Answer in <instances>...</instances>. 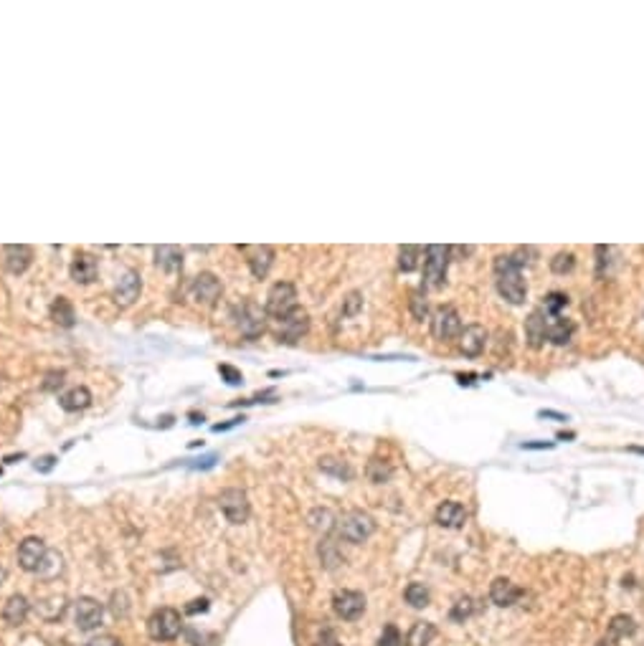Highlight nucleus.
Returning a JSON list of instances; mask_svg holds the SVG:
<instances>
[{
	"label": "nucleus",
	"instance_id": "nucleus-40",
	"mask_svg": "<svg viewBox=\"0 0 644 646\" xmlns=\"http://www.w3.org/2000/svg\"><path fill=\"white\" fill-rule=\"evenodd\" d=\"M378 646H403V636H401V631L396 629L394 624H388L386 629H383V633H380V639H378Z\"/></svg>",
	"mask_w": 644,
	"mask_h": 646
},
{
	"label": "nucleus",
	"instance_id": "nucleus-20",
	"mask_svg": "<svg viewBox=\"0 0 644 646\" xmlns=\"http://www.w3.org/2000/svg\"><path fill=\"white\" fill-rule=\"evenodd\" d=\"M522 591L517 588L510 578H495L489 585V599L492 603L500 605V608H508V605H515L520 601Z\"/></svg>",
	"mask_w": 644,
	"mask_h": 646
},
{
	"label": "nucleus",
	"instance_id": "nucleus-15",
	"mask_svg": "<svg viewBox=\"0 0 644 646\" xmlns=\"http://www.w3.org/2000/svg\"><path fill=\"white\" fill-rule=\"evenodd\" d=\"M140 292H143V277H140L135 269H129V272H124L122 277H120V281H117L115 302L120 307L135 304V302L140 300Z\"/></svg>",
	"mask_w": 644,
	"mask_h": 646
},
{
	"label": "nucleus",
	"instance_id": "nucleus-11",
	"mask_svg": "<svg viewBox=\"0 0 644 646\" xmlns=\"http://www.w3.org/2000/svg\"><path fill=\"white\" fill-rule=\"evenodd\" d=\"M431 332H434V337L441 342H452L459 337L461 320L455 307H439V309H436L434 317H431Z\"/></svg>",
	"mask_w": 644,
	"mask_h": 646
},
{
	"label": "nucleus",
	"instance_id": "nucleus-56",
	"mask_svg": "<svg viewBox=\"0 0 644 646\" xmlns=\"http://www.w3.org/2000/svg\"><path fill=\"white\" fill-rule=\"evenodd\" d=\"M190 418H193L190 423H201V421H203V416H198V413H190Z\"/></svg>",
	"mask_w": 644,
	"mask_h": 646
},
{
	"label": "nucleus",
	"instance_id": "nucleus-17",
	"mask_svg": "<svg viewBox=\"0 0 644 646\" xmlns=\"http://www.w3.org/2000/svg\"><path fill=\"white\" fill-rule=\"evenodd\" d=\"M3 258H6V269L10 274H23L34 261V249L26 244H8L3 249Z\"/></svg>",
	"mask_w": 644,
	"mask_h": 646
},
{
	"label": "nucleus",
	"instance_id": "nucleus-49",
	"mask_svg": "<svg viewBox=\"0 0 644 646\" xmlns=\"http://www.w3.org/2000/svg\"><path fill=\"white\" fill-rule=\"evenodd\" d=\"M54 464H56V456H43V459H38L34 467H36V471H43V474H46V471L54 469Z\"/></svg>",
	"mask_w": 644,
	"mask_h": 646
},
{
	"label": "nucleus",
	"instance_id": "nucleus-1",
	"mask_svg": "<svg viewBox=\"0 0 644 646\" xmlns=\"http://www.w3.org/2000/svg\"><path fill=\"white\" fill-rule=\"evenodd\" d=\"M495 284L497 292L505 302L513 307H520L528 297V286L522 279V269L515 264L513 256H497L495 258Z\"/></svg>",
	"mask_w": 644,
	"mask_h": 646
},
{
	"label": "nucleus",
	"instance_id": "nucleus-13",
	"mask_svg": "<svg viewBox=\"0 0 644 646\" xmlns=\"http://www.w3.org/2000/svg\"><path fill=\"white\" fill-rule=\"evenodd\" d=\"M190 292H193V300H196L198 304L213 307L218 300H221L224 286H221V281H218L216 274L203 272V274H198L196 277V281H193V286H190Z\"/></svg>",
	"mask_w": 644,
	"mask_h": 646
},
{
	"label": "nucleus",
	"instance_id": "nucleus-28",
	"mask_svg": "<svg viewBox=\"0 0 644 646\" xmlns=\"http://www.w3.org/2000/svg\"><path fill=\"white\" fill-rule=\"evenodd\" d=\"M317 552H320V560H322V568H327V571H335L340 563H345L338 543H333V540H322L320 548H317Z\"/></svg>",
	"mask_w": 644,
	"mask_h": 646
},
{
	"label": "nucleus",
	"instance_id": "nucleus-42",
	"mask_svg": "<svg viewBox=\"0 0 644 646\" xmlns=\"http://www.w3.org/2000/svg\"><path fill=\"white\" fill-rule=\"evenodd\" d=\"M218 373H221V378H224L229 386H241L244 383V375H241V370H236L234 365H218Z\"/></svg>",
	"mask_w": 644,
	"mask_h": 646
},
{
	"label": "nucleus",
	"instance_id": "nucleus-32",
	"mask_svg": "<svg viewBox=\"0 0 644 646\" xmlns=\"http://www.w3.org/2000/svg\"><path fill=\"white\" fill-rule=\"evenodd\" d=\"M403 599L414 608H424V605H429V588L424 583H408L406 591H403Z\"/></svg>",
	"mask_w": 644,
	"mask_h": 646
},
{
	"label": "nucleus",
	"instance_id": "nucleus-4",
	"mask_svg": "<svg viewBox=\"0 0 644 646\" xmlns=\"http://www.w3.org/2000/svg\"><path fill=\"white\" fill-rule=\"evenodd\" d=\"M424 286H441L447 279V266L452 256V246L431 244L424 251Z\"/></svg>",
	"mask_w": 644,
	"mask_h": 646
},
{
	"label": "nucleus",
	"instance_id": "nucleus-6",
	"mask_svg": "<svg viewBox=\"0 0 644 646\" xmlns=\"http://www.w3.org/2000/svg\"><path fill=\"white\" fill-rule=\"evenodd\" d=\"M218 507H221V512H224V517L231 524H244L246 520H249V512H251L249 497H246L244 490H238V487H229V490L221 492Z\"/></svg>",
	"mask_w": 644,
	"mask_h": 646
},
{
	"label": "nucleus",
	"instance_id": "nucleus-18",
	"mask_svg": "<svg viewBox=\"0 0 644 646\" xmlns=\"http://www.w3.org/2000/svg\"><path fill=\"white\" fill-rule=\"evenodd\" d=\"M548 325L550 322L545 320V312H543V309H536V312L525 320V340H528V345L533 347V350H541V347L545 345V340H548Z\"/></svg>",
	"mask_w": 644,
	"mask_h": 646
},
{
	"label": "nucleus",
	"instance_id": "nucleus-5",
	"mask_svg": "<svg viewBox=\"0 0 644 646\" xmlns=\"http://www.w3.org/2000/svg\"><path fill=\"white\" fill-rule=\"evenodd\" d=\"M294 309H297V289H294V284L292 281H277L266 294V314L282 320Z\"/></svg>",
	"mask_w": 644,
	"mask_h": 646
},
{
	"label": "nucleus",
	"instance_id": "nucleus-53",
	"mask_svg": "<svg viewBox=\"0 0 644 646\" xmlns=\"http://www.w3.org/2000/svg\"><path fill=\"white\" fill-rule=\"evenodd\" d=\"M543 418H556V421H568V416L563 413H556V411H541Z\"/></svg>",
	"mask_w": 644,
	"mask_h": 646
},
{
	"label": "nucleus",
	"instance_id": "nucleus-19",
	"mask_svg": "<svg viewBox=\"0 0 644 646\" xmlns=\"http://www.w3.org/2000/svg\"><path fill=\"white\" fill-rule=\"evenodd\" d=\"M96 272H99V264H96V258L87 251L76 254L74 261H71V269H69V274H71V279H74L76 284H92V281L96 279Z\"/></svg>",
	"mask_w": 644,
	"mask_h": 646
},
{
	"label": "nucleus",
	"instance_id": "nucleus-26",
	"mask_svg": "<svg viewBox=\"0 0 644 646\" xmlns=\"http://www.w3.org/2000/svg\"><path fill=\"white\" fill-rule=\"evenodd\" d=\"M51 320L62 327H74L76 325L74 304H71L66 297H56L54 304H51Z\"/></svg>",
	"mask_w": 644,
	"mask_h": 646
},
{
	"label": "nucleus",
	"instance_id": "nucleus-2",
	"mask_svg": "<svg viewBox=\"0 0 644 646\" xmlns=\"http://www.w3.org/2000/svg\"><path fill=\"white\" fill-rule=\"evenodd\" d=\"M338 532L345 543L360 545L375 532V520L363 510H350L338 520Z\"/></svg>",
	"mask_w": 644,
	"mask_h": 646
},
{
	"label": "nucleus",
	"instance_id": "nucleus-34",
	"mask_svg": "<svg viewBox=\"0 0 644 646\" xmlns=\"http://www.w3.org/2000/svg\"><path fill=\"white\" fill-rule=\"evenodd\" d=\"M566 307H568V294L550 292L548 297H545V302H543V312L548 314V317H558L561 309H566Z\"/></svg>",
	"mask_w": 644,
	"mask_h": 646
},
{
	"label": "nucleus",
	"instance_id": "nucleus-47",
	"mask_svg": "<svg viewBox=\"0 0 644 646\" xmlns=\"http://www.w3.org/2000/svg\"><path fill=\"white\" fill-rule=\"evenodd\" d=\"M203 611H208V599H196V601H190V603L185 605V613H190V616L203 613Z\"/></svg>",
	"mask_w": 644,
	"mask_h": 646
},
{
	"label": "nucleus",
	"instance_id": "nucleus-23",
	"mask_svg": "<svg viewBox=\"0 0 644 646\" xmlns=\"http://www.w3.org/2000/svg\"><path fill=\"white\" fill-rule=\"evenodd\" d=\"M155 264L168 274L180 272V266H183V251H180L178 246H157Z\"/></svg>",
	"mask_w": 644,
	"mask_h": 646
},
{
	"label": "nucleus",
	"instance_id": "nucleus-35",
	"mask_svg": "<svg viewBox=\"0 0 644 646\" xmlns=\"http://www.w3.org/2000/svg\"><path fill=\"white\" fill-rule=\"evenodd\" d=\"M573 266H576V256L571 251H561L550 258V272L553 274H568L573 272Z\"/></svg>",
	"mask_w": 644,
	"mask_h": 646
},
{
	"label": "nucleus",
	"instance_id": "nucleus-55",
	"mask_svg": "<svg viewBox=\"0 0 644 646\" xmlns=\"http://www.w3.org/2000/svg\"><path fill=\"white\" fill-rule=\"evenodd\" d=\"M6 580H8V571L3 568V565H0V585L6 583Z\"/></svg>",
	"mask_w": 644,
	"mask_h": 646
},
{
	"label": "nucleus",
	"instance_id": "nucleus-45",
	"mask_svg": "<svg viewBox=\"0 0 644 646\" xmlns=\"http://www.w3.org/2000/svg\"><path fill=\"white\" fill-rule=\"evenodd\" d=\"M315 646H343L338 641V636H335L333 629H322V633L317 636V641H315Z\"/></svg>",
	"mask_w": 644,
	"mask_h": 646
},
{
	"label": "nucleus",
	"instance_id": "nucleus-51",
	"mask_svg": "<svg viewBox=\"0 0 644 646\" xmlns=\"http://www.w3.org/2000/svg\"><path fill=\"white\" fill-rule=\"evenodd\" d=\"M87 646H120V641L115 636H99V639H92Z\"/></svg>",
	"mask_w": 644,
	"mask_h": 646
},
{
	"label": "nucleus",
	"instance_id": "nucleus-46",
	"mask_svg": "<svg viewBox=\"0 0 644 646\" xmlns=\"http://www.w3.org/2000/svg\"><path fill=\"white\" fill-rule=\"evenodd\" d=\"M216 459H218L216 454H210V456H203V459H193L188 467L190 469H210V467H216Z\"/></svg>",
	"mask_w": 644,
	"mask_h": 646
},
{
	"label": "nucleus",
	"instance_id": "nucleus-10",
	"mask_svg": "<svg viewBox=\"0 0 644 646\" xmlns=\"http://www.w3.org/2000/svg\"><path fill=\"white\" fill-rule=\"evenodd\" d=\"M46 558H48V548L41 538H26L18 545V565H21V571L38 575Z\"/></svg>",
	"mask_w": 644,
	"mask_h": 646
},
{
	"label": "nucleus",
	"instance_id": "nucleus-36",
	"mask_svg": "<svg viewBox=\"0 0 644 646\" xmlns=\"http://www.w3.org/2000/svg\"><path fill=\"white\" fill-rule=\"evenodd\" d=\"M320 469L325 471V474L338 476V479H350V469H348V464H343L340 459H333V456L320 459Z\"/></svg>",
	"mask_w": 644,
	"mask_h": 646
},
{
	"label": "nucleus",
	"instance_id": "nucleus-9",
	"mask_svg": "<svg viewBox=\"0 0 644 646\" xmlns=\"http://www.w3.org/2000/svg\"><path fill=\"white\" fill-rule=\"evenodd\" d=\"M333 611L343 621H358L366 613V596L350 588H343L333 596Z\"/></svg>",
	"mask_w": 644,
	"mask_h": 646
},
{
	"label": "nucleus",
	"instance_id": "nucleus-38",
	"mask_svg": "<svg viewBox=\"0 0 644 646\" xmlns=\"http://www.w3.org/2000/svg\"><path fill=\"white\" fill-rule=\"evenodd\" d=\"M408 304H411V314H414L416 320H427V317H429L427 297H424V292H421V289L411 294V302H408Z\"/></svg>",
	"mask_w": 644,
	"mask_h": 646
},
{
	"label": "nucleus",
	"instance_id": "nucleus-39",
	"mask_svg": "<svg viewBox=\"0 0 644 646\" xmlns=\"http://www.w3.org/2000/svg\"><path fill=\"white\" fill-rule=\"evenodd\" d=\"M472 611H475V603H472V599H459L455 605H452V621H467L469 616H472Z\"/></svg>",
	"mask_w": 644,
	"mask_h": 646
},
{
	"label": "nucleus",
	"instance_id": "nucleus-43",
	"mask_svg": "<svg viewBox=\"0 0 644 646\" xmlns=\"http://www.w3.org/2000/svg\"><path fill=\"white\" fill-rule=\"evenodd\" d=\"M59 571H62V558L54 555V552H48V558H46V563H43V568H41L38 575H43V578H54Z\"/></svg>",
	"mask_w": 644,
	"mask_h": 646
},
{
	"label": "nucleus",
	"instance_id": "nucleus-8",
	"mask_svg": "<svg viewBox=\"0 0 644 646\" xmlns=\"http://www.w3.org/2000/svg\"><path fill=\"white\" fill-rule=\"evenodd\" d=\"M104 621V605L92 596H82L74 603V624L79 631H96Z\"/></svg>",
	"mask_w": 644,
	"mask_h": 646
},
{
	"label": "nucleus",
	"instance_id": "nucleus-52",
	"mask_svg": "<svg viewBox=\"0 0 644 646\" xmlns=\"http://www.w3.org/2000/svg\"><path fill=\"white\" fill-rule=\"evenodd\" d=\"M550 446H553V443H548V441L545 443L543 441H525L522 443V449H550Z\"/></svg>",
	"mask_w": 644,
	"mask_h": 646
},
{
	"label": "nucleus",
	"instance_id": "nucleus-30",
	"mask_svg": "<svg viewBox=\"0 0 644 646\" xmlns=\"http://www.w3.org/2000/svg\"><path fill=\"white\" fill-rule=\"evenodd\" d=\"M307 522H310L312 530L330 532L335 524H338V520H335V515L330 510H322V507H317V510H312L310 515H307Z\"/></svg>",
	"mask_w": 644,
	"mask_h": 646
},
{
	"label": "nucleus",
	"instance_id": "nucleus-12",
	"mask_svg": "<svg viewBox=\"0 0 644 646\" xmlns=\"http://www.w3.org/2000/svg\"><path fill=\"white\" fill-rule=\"evenodd\" d=\"M307 330H310V314L305 312V309H294V312H289L287 317H282L279 320V332H277V337L282 342H297V340H302L307 335Z\"/></svg>",
	"mask_w": 644,
	"mask_h": 646
},
{
	"label": "nucleus",
	"instance_id": "nucleus-54",
	"mask_svg": "<svg viewBox=\"0 0 644 646\" xmlns=\"http://www.w3.org/2000/svg\"><path fill=\"white\" fill-rule=\"evenodd\" d=\"M475 378H477V375H472V373H469V375H459V383H461V386H464V383L469 386V383L475 381Z\"/></svg>",
	"mask_w": 644,
	"mask_h": 646
},
{
	"label": "nucleus",
	"instance_id": "nucleus-3",
	"mask_svg": "<svg viewBox=\"0 0 644 646\" xmlns=\"http://www.w3.org/2000/svg\"><path fill=\"white\" fill-rule=\"evenodd\" d=\"M148 633L152 641H176L183 633V619L176 608H157L148 621Z\"/></svg>",
	"mask_w": 644,
	"mask_h": 646
},
{
	"label": "nucleus",
	"instance_id": "nucleus-22",
	"mask_svg": "<svg viewBox=\"0 0 644 646\" xmlns=\"http://www.w3.org/2000/svg\"><path fill=\"white\" fill-rule=\"evenodd\" d=\"M436 522L441 527H447V530H457V527H461V524L467 522V510L459 502H452V499L441 502L436 507Z\"/></svg>",
	"mask_w": 644,
	"mask_h": 646
},
{
	"label": "nucleus",
	"instance_id": "nucleus-50",
	"mask_svg": "<svg viewBox=\"0 0 644 646\" xmlns=\"http://www.w3.org/2000/svg\"><path fill=\"white\" fill-rule=\"evenodd\" d=\"M238 423H244V416H238V418H231V421H226V423H216V426H213V431H216V434H221V431L234 429V426H238Z\"/></svg>",
	"mask_w": 644,
	"mask_h": 646
},
{
	"label": "nucleus",
	"instance_id": "nucleus-24",
	"mask_svg": "<svg viewBox=\"0 0 644 646\" xmlns=\"http://www.w3.org/2000/svg\"><path fill=\"white\" fill-rule=\"evenodd\" d=\"M59 403H62L64 411H84L92 406V393H89V388L76 386V388H71V390H66Z\"/></svg>",
	"mask_w": 644,
	"mask_h": 646
},
{
	"label": "nucleus",
	"instance_id": "nucleus-48",
	"mask_svg": "<svg viewBox=\"0 0 644 646\" xmlns=\"http://www.w3.org/2000/svg\"><path fill=\"white\" fill-rule=\"evenodd\" d=\"M596 254H599V266H596V274H599V277H601V274H603V266L609 264V258H606V256H609V254H611V249H609V246H596Z\"/></svg>",
	"mask_w": 644,
	"mask_h": 646
},
{
	"label": "nucleus",
	"instance_id": "nucleus-31",
	"mask_svg": "<svg viewBox=\"0 0 644 646\" xmlns=\"http://www.w3.org/2000/svg\"><path fill=\"white\" fill-rule=\"evenodd\" d=\"M419 256H421V246H401L399 249V269L401 272H414L419 266Z\"/></svg>",
	"mask_w": 644,
	"mask_h": 646
},
{
	"label": "nucleus",
	"instance_id": "nucleus-37",
	"mask_svg": "<svg viewBox=\"0 0 644 646\" xmlns=\"http://www.w3.org/2000/svg\"><path fill=\"white\" fill-rule=\"evenodd\" d=\"M109 608H112V613H115V619H127L129 613V599L124 591H115L112 593V599H109Z\"/></svg>",
	"mask_w": 644,
	"mask_h": 646
},
{
	"label": "nucleus",
	"instance_id": "nucleus-16",
	"mask_svg": "<svg viewBox=\"0 0 644 646\" xmlns=\"http://www.w3.org/2000/svg\"><path fill=\"white\" fill-rule=\"evenodd\" d=\"M459 353L467 355V358H480L482 350H485V342H487V332L482 325H467L461 327L459 332Z\"/></svg>",
	"mask_w": 644,
	"mask_h": 646
},
{
	"label": "nucleus",
	"instance_id": "nucleus-33",
	"mask_svg": "<svg viewBox=\"0 0 644 646\" xmlns=\"http://www.w3.org/2000/svg\"><path fill=\"white\" fill-rule=\"evenodd\" d=\"M366 474L373 484H386L388 479H391V474H394V469H391L386 462H380V459H371Z\"/></svg>",
	"mask_w": 644,
	"mask_h": 646
},
{
	"label": "nucleus",
	"instance_id": "nucleus-41",
	"mask_svg": "<svg viewBox=\"0 0 644 646\" xmlns=\"http://www.w3.org/2000/svg\"><path fill=\"white\" fill-rule=\"evenodd\" d=\"M360 309H363V297L360 292H350L343 302V317H355Z\"/></svg>",
	"mask_w": 644,
	"mask_h": 646
},
{
	"label": "nucleus",
	"instance_id": "nucleus-21",
	"mask_svg": "<svg viewBox=\"0 0 644 646\" xmlns=\"http://www.w3.org/2000/svg\"><path fill=\"white\" fill-rule=\"evenodd\" d=\"M28 613H31V601L23 596V593H13L10 599L3 605V621L8 626H21L26 624Z\"/></svg>",
	"mask_w": 644,
	"mask_h": 646
},
{
	"label": "nucleus",
	"instance_id": "nucleus-29",
	"mask_svg": "<svg viewBox=\"0 0 644 646\" xmlns=\"http://www.w3.org/2000/svg\"><path fill=\"white\" fill-rule=\"evenodd\" d=\"M434 636H436V626L429 624V621H419V624H414V629L408 631V646H427V644H431Z\"/></svg>",
	"mask_w": 644,
	"mask_h": 646
},
{
	"label": "nucleus",
	"instance_id": "nucleus-25",
	"mask_svg": "<svg viewBox=\"0 0 644 646\" xmlns=\"http://www.w3.org/2000/svg\"><path fill=\"white\" fill-rule=\"evenodd\" d=\"M573 332H576V325L571 320H563V317H553V322L548 325V340L558 347L568 345Z\"/></svg>",
	"mask_w": 644,
	"mask_h": 646
},
{
	"label": "nucleus",
	"instance_id": "nucleus-27",
	"mask_svg": "<svg viewBox=\"0 0 644 646\" xmlns=\"http://www.w3.org/2000/svg\"><path fill=\"white\" fill-rule=\"evenodd\" d=\"M634 631H637V624H634V619H631V616H627V613H619V616H614V619H611V624H609V641L629 639Z\"/></svg>",
	"mask_w": 644,
	"mask_h": 646
},
{
	"label": "nucleus",
	"instance_id": "nucleus-7",
	"mask_svg": "<svg viewBox=\"0 0 644 646\" xmlns=\"http://www.w3.org/2000/svg\"><path fill=\"white\" fill-rule=\"evenodd\" d=\"M234 314H236V325L244 337L254 340V337H259V335L264 332L266 309H262L259 304H254V302H241V307H236V312Z\"/></svg>",
	"mask_w": 644,
	"mask_h": 646
},
{
	"label": "nucleus",
	"instance_id": "nucleus-14",
	"mask_svg": "<svg viewBox=\"0 0 644 646\" xmlns=\"http://www.w3.org/2000/svg\"><path fill=\"white\" fill-rule=\"evenodd\" d=\"M238 251L246 254V264H249L254 279H264L274 264V249L271 246H238Z\"/></svg>",
	"mask_w": 644,
	"mask_h": 646
},
{
	"label": "nucleus",
	"instance_id": "nucleus-44",
	"mask_svg": "<svg viewBox=\"0 0 644 646\" xmlns=\"http://www.w3.org/2000/svg\"><path fill=\"white\" fill-rule=\"evenodd\" d=\"M64 378H66L64 370H51V373H46V378H43V390H56V388H62Z\"/></svg>",
	"mask_w": 644,
	"mask_h": 646
}]
</instances>
